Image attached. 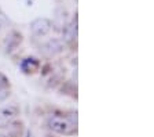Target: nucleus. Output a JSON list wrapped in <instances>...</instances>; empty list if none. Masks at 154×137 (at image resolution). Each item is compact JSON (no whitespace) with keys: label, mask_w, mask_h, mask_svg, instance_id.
<instances>
[{"label":"nucleus","mask_w":154,"mask_h":137,"mask_svg":"<svg viewBox=\"0 0 154 137\" xmlns=\"http://www.w3.org/2000/svg\"><path fill=\"white\" fill-rule=\"evenodd\" d=\"M7 86H8V79L3 73H0V90H4Z\"/></svg>","instance_id":"obj_8"},{"label":"nucleus","mask_w":154,"mask_h":137,"mask_svg":"<svg viewBox=\"0 0 154 137\" xmlns=\"http://www.w3.org/2000/svg\"><path fill=\"white\" fill-rule=\"evenodd\" d=\"M38 65H40V62L37 61L36 58H25L22 62H21V69H22L25 73H32V72L37 71Z\"/></svg>","instance_id":"obj_5"},{"label":"nucleus","mask_w":154,"mask_h":137,"mask_svg":"<svg viewBox=\"0 0 154 137\" xmlns=\"http://www.w3.org/2000/svg\"><path fill=\"white\" fill-rule=\"evenodd\" d=\"M30 29L36 36H44L51 29V22L47 18H37L30 24Z\"/></svg>","instance_id":"obj_3"},{"label":"nucleus","mask_w":154,"mask_h":137,"mask_svg":"<svg viewBox=\"0 0 154 137\" xmlns=\"http://www.w3.org/2000/svg\"><path fill=\"white\" fill-rule=\"evenodd\" d=\"M48 127L59 134H73L76 132V121L66 116H51L48 119Z\"/></svg>","instance_id":"obj_1"},{"label":"nucleus","mask_w":154,"mask_h":137,"mask_svg":"<svg viewBox=\"0 0 154 137\" xmlns=\"http://www.w3.org/2000/svg\"><path fill=\"white\" fill-rule=\"evenodd\" d=\"M0 137H6V136H0Z\"/></svg>","instance_id":"obj_9"},{"label":"nucleus","mask_w":154,"mask_h":137,"mask_svg":"<svg viewBox=\"0 0 154 137\" xmlns=\"http://www.w3.org/2000/svg\"><path fill=\"white\" fill-rule=\"evenodd\" d=\"M19 42H21V35H18L17 32H11L6 39V50L7 51L14 50Z\"/></svg>","instance_id":"obj_6"},{"label":"nucleus","mask_w":154,"mask_h":137,"mask_svg":"<svg viewBox=\"0 0 154 137\" xmlns=\"http://www.w3.org/2000/svg\"><path fill=\"white\" fill-rule=\"evenodd\" d=\"M18 112L19 109L15 105H7V107L0 108V129L11 125V122L17 118Z\"/></svg>","instance_id":"obj_2"},{"label":"nucleus","mask_w":154,"mask_h":137,"mask_svg":"<svg viewBox=\"0 0 154 137\" xmlns=\"http://www.w3.org/2000/svg\"><path fill=\"white\" fill-rule=\"evenodd\" d=\"M76 38V25H67V26H63V39L66 42H70Z\"/></svg>","instance_id":"obj_7"},{"label":"nucleus","mask_w":154,"mask_h":137,"mask_svg":"<svg viewBox=\"0 0 154 137\" xmlns=\"http://www.w3.org/2000/svg\"><path fill=\"white\" fill-rule=\"evenodd\" d=\"M62 50H63V43L57 39L50 40V42L44 46V51L47 53L48 56H55L58 53H61Z\"/></svg>","instance_id":"obj_4"}]
</instances>
